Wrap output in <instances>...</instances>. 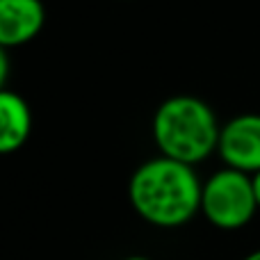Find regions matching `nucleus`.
<instances>
[{
	"instance_id": "f257e3e1",
	"label": "nucleus",
	"mask_w": 260,
	"mask_h": 260,
	"mask_svg": "<svg viewBox=\"0 0 260 260\" xmlns=\"http://www.w3.org/2000/svg\"><path fill=\"white\" fill-rule=\"evenodd\" d=\"M203 183L192 165L157 155L135 169L128 197L135 212L148 224L174 229L201 210Z\"/></svg>"
},
{
	"instance_id": "f03ea898",
	"label": "nucleus",
	"mask_w": 260,
	"mask_h": 260,
	"mask_svg": "<svg viewBox=\"0 0 260 260\" xmlns=\"http://www.w3.org/2000/svg\"><path fill=\"white\" fill-rule=\"evenodd\" d=\"M151 133L160 155L194 167L217 153L221 126L203 99L178 94L157 105Z\"/></svg>"
},
{
	"instance_id": "7ed1b4c3",
	"label": "nucleus",
	"mask_w": 260,
	"mask_h": 260,
	"mask_svg": "<svg viewBox=\"0 0 260 260\" xmlns=\"http://www.w3.org/2000/svg\"><path fill=\"white\" fill-rule=\"evenodd\" d=\"M258 210L256 194H253L251 176L244 171L224 169L215 171L203 183L201 192V212L212 226L221 231L244 229L253 219Z\"/></svg>"
},
{
	"instance_id": "20e7f679",
	"label": "nucleus",
	"mask_w": 260,
	"mask_h": 260,
	"mask_svg": "<svg viewBox=\"0 0 260 260\" xmlns=\"http://www.w3.org/2000/svg\"><path fill=\"white\" fill-rule=\"evenodd\" d=\"M217 153L231 169L256 174L260 171V114L244 112L221 126Z\"/></svg>"
},
{
	"instance_id": "39448f33",
	"label": "nucleus",
	"mask_w": 260,
	"mask_h": 260,
	"mask_svg": "<svg viewBox=\"0 0 260 260\" xmlns=\"http://www.w3.org/2000/svg\"><path fill=\"white\" fill-rule=\"evenodd\" d=\"M46 25L41 0H0V46L21 48L39 37Z\"/></svg>"
},
{
	"instance_id": "423d86ee",
	"label": "nucleus",
	"mask_w": 260,
	"mask_h": 260,
	"mask_svg": "<svg viewBox=\"0 0 260 260\" xmlns=\"http://www.w3.org/2000/svg\"><path fill=\"white\" fill-rule=\"evenodd\" d=\"M32 135V110L21 94L0 89V155L18 151Z\"/></svg>"
},
{
	"instance_id": "0eeeda50",
	"label": "nucleus",
	"mask_w": 260,
	"mask_h": 260,
	"mask_svg": "<svg viewBox=\"0 0 260 260\" xmlns=\"http://www.w3.org/2000/svg\"><path fill=\"white\" fill-rule=\"evenodd\" d=\"M7 78H9V55L7 48L0 46V89H7Z\"/></svg>"
},
{
	"instance_id": "6e6552de",
	"label": "nucleus",
	"mask_w": 260,
	"mask_h": 260,
	"mask_svg": "<svg viewBox=\"0 0 260 260\" xmlns=\"http://www.w3.org/2000/svg\"><path fill=\"white\" fill-rule=\"evenodd\" d=\"M251 185H253V194H256V203H258V210H260V171L251 174Z\"/></svg>"
},
{
	"instance_id": "1a4fd4ad",
	"label": "nucleus",
	"mask_w": 260,
	"mask_h": 260,
	"mask_svg": "<svg viewBox=\"0 0 260 260\" xmlns=\"http://www.w3.org/2000/svg\"><path fill=\"white\" fill-rule=\"evenodd\" d=\"M242 260H260V249H256V251H251L247 258H242Z\"/></svg>"
},
{
	"instance_id": "9d476101",
	"label": "nucleus",
	"mask_w": 260,
	"mask_h": 260,
	"mask_svg": "<svg viewBox=\"0 0 260 260\" xmlns=\"http://www.w3.org/2000/svg\"><path fill=\"white\" fill-rule=\"evenodd\" d=\"M126 260H148V258H144V256H130V258H126Z\"/></svg>"
}]
</instances>
